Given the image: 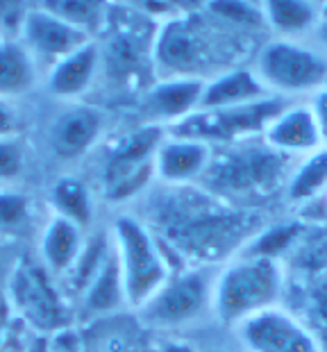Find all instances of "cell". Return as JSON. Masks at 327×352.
<instances>
[{
	"instance_id": "6",
	"label": "cell",
	"mask_w": 327,
	"mask_h": 352,
	"mask_svg": "<svg viewBox=\"0 0 327 352\" xmlns=\"http://www.w3.org/2000/svg\"><path fill=\"white\" fill-rule=\"evenodd\" d=\"M216 275L214 266L177 268L137 311L141 323L155 329H177L196 323L207 311H214Z\"/></svg>"
},
{
	"instance_id": "28",
	"label": "cell",
	"mask_w": 327,
	"mask_h": 352,
	"mask_svg": "<svg viewBox=\"0 0 327 352\" xmlns=\"http://www.w3.org/2000/svg\"><path fill=\"white\" fill-rule=\"evenodd\" d=\"M30 216V202L14 191H0V236L12 234L25 226Z\"/></svg>"
},
{
	"instance_id": "8",
	"label": "cell",
	"mask_w": 327,
	"mask_h": 352,
	"mask_svg": "<svg viewBox=\"0 0 327 352\" xmlns=\"http://www.w3.org/2000/svg\"><path fill=\"white\" fill-rule=\"evenodd\" d=\"M255 73L273 96L316 94L327 87V55L293 39H275L259 50Z\"/></svg>"
},
{
	"instance_id": "31",
	"label": "cell",
	"mask_w": 327,
	"mask_h": 352,
	"mask_svg": "<svg viewBox=\"0 0 327 352\" xmlns=\"http://www.w3.org/2000/svg\"><path fill=\"white\" fill-rule=\"evenodd\" d=\"M46 352H82V339L76 327L64 329L46 339Z\"/></svg>"
},
{
	"instance_id": "19",
	"label": "cell",
	"mask_w": 327,
	"mask_h": 352,
	"mask_svg": "<svg viewBox=\"0 0 327 352\" xmlns=\"http://www.w3.org/2000/svg\"><path fill=\"white\" fill-rule=\"evenodd\" d=\"M121 307H128V302H125L121 266H118L114 241H111L109 254L80 298V311L87 318H100V316H111Z\"/></svg>"
},
{
	"instance_id": "2",
	"label": "cell",
	"mask_w": 327,
	"mask_h": 352,
	"mask_svg": "<svg viewBox=\"0 0 327 352\" xmlns=\"http://www.w3.org/2000/svg\"><path fill=\"white\" fill-rule=\"evenodd\" d=\"M289 162L291 157L273 151L264 139H245L212 153L210 166L198 182L223 202L269 196L286 177Z\"/></svg>"
},
{
	"instance_id": "15",
	"label": "cell",
	"mask_w": 327,
	"mask_h": 352,
	"mask_svg": "<svg viewBox=\"0 0 327 352\" xmlns=\"http://www.w3.org/2000/svg\"><path fill=\"white\" fill-rule=\"evenodd\" d=\"M205 82L196 78H168L157 82L144 100V109L153 118V125L168 127L198 111Z\"/></svg>"
},
{
	"instance_id": "29",
	"label": "cell",
	"mask_w": 327,
	"mask_h": 352,
	"mask_svg": "<svg viewBox=\"0 0 327 352\" xmlns=\"http://www.w3.org/2000/svg\"><path fill=\"white\" fill-rule=\"evenodd\" d=\"M25 153L23 144L16 134L10 137H0V184H7L12 179H16L23 170Z\"/></svg>"
},
{
	"instance_id": "24",
	"label": "cell",
	"mask_w": 327,
	"mask_h": 352,
	"mask_svg": "<svg viewBox=\"0 0 327 352\" xmlns=\"http://www.w3.org/2000/svg\"><path fill=\"white\" fill-rule=\"evenodd\" d=\"M53 205L57 209L55 216L71 221L84 232L93 221V200L89 189L78 177H62L53 186Z\"/></svg>"
},
{
	"instance_id": "12",
	"label": "cell",
	"mask_w": 327,
	"mask_h": 352,
	"mask_svg": "<svg viewBox=\"0 0 327 352\" xmlns=\"http://www.w3.org/2000/svg\"><path fill=\"white\" fill-rule=\"evenodd\" d=\"M236 329L248 352H318L314 334L280 307L243 320Z\"/></svg>"
},
{
	"instance_id": "27",
	"label": "cell",
	"mask_w": 327,
	"mask_h": 352,
	"mask_svg": "<svg viewBox=\"0 0 327 352\" xmlns=\"http://www.w3.org/2000/svg\"><path fill=\"white\" fill-rule=\"evenodd\" d=\"M298 226H280L273 230H262L252 241L245 245L239 254H252V257H271L278 259L280 252H284L295 236H298Z\"/></svg>"
},
{
	"instance_id": "32",
	"label": "cell",
	"mask_w": 327,
	"mask_h": 352,
	"mask_svg": "<svg viewBox=\"0 0 327 352\" xmlns=\"http://www.w3.org/2000/svg\"><path fill=\"white\" fill-rule=\"evenodd\" d=\"M311 111H314V118H316V125H318V132H321V139L323 144L327 146V87L318 89L314 94V100L309 102Z\"/></svg>"
},
{
	"instance_id": "16",
	"label": "cell",
	"mask_w": 327,
	"mask_h": 352,
	"mask_svg": "<svg viewBox=\"0 0 327 352\" xmlns=\"http://www.w3.org/2000/svg\"><path fill=\"white\" fill-rule=\"evenodd\" d=\"M273 151L286 157L295 155H311L318 148H323L321 132H318L314 111L309 104H289L275 121L266 127L264 137Z\"/></svg>"
},
{
	"instance_id": "25",
	"label": "cell",
	"mask_w": 327,
	"mask_h": 352,
	"mask_svg": "<svg viewBox=\"0 0 327 352\" xmlns=\"http://www.w3.org/2000/svg\"><path fill=\"white\" fill-rule=\"evenodd\" d=\"M286 191L293 202L314 200L323 191H327V146L307 155V160L289 177Z\"/></svg>"
},
{
	"instance_id": "33",
	"label": "cell",
	"mask_w": 327,
	"mask_h": 352,
	"mask_svg": "<svg viewBox=\"0 0 327 352\" xmlns=\"http://www.w3.org/2000/svg\"><path fill=\"white\" fill-rule=\"evenodd\" d=\"M16 111L12 109L10 102L0 100V137H10V134H16Z\"/></svg>"
},
{
	"instance_id": "10",
	"label": "cell",
	"mask_w": 327,
	"mask_h": 352,
	"mask_svg": "<svg viewBox=\"0 0 327 352\" xmlns=\"http://www.w3.org/2000/svg\"><path fill=\"white\" fill-rule=\"evenodd\" d=\"M19 41L25 46L30 57L39 66V71L48 73L55 64H59L62 59L73 55V52L93 39L84 30L59 19L46 5H39L27 10Z\"/></svg>"
},
{
	"instance_id": "22",
	"label": "cell",
	"mask_w": 327,
	"mask_h": 352,
	"mask_svg": "<svg viewBox=\"0 0 327 352\" xmlns=\"http://www.w3.org/2000/svg\"><path fill=\"white\" fill-rule=\"evenodd\" d=\"M109 250H111V232H100V234H93L89 241H84L71 268L59 277V289L69 298V302L73 298L80 300L84 289L89 287V282L93 280L98 268L102 266Z\"/></svg>"
},
{
	"instance_id": "18",
	"label": "cell",
	"mask_w": 327,
	"mask_h": 352,
	"mask_svg": "<svg viewBox=\"0 0 327 352\" xmlns=\"http://www.w3.org/2000/svg\"><path fill=\"white\" fill-rule=\"evenodd\" d=\"M100 66V48L95 41H89L73 55L62 59L46 73V89L55 98L73 100L91 87Z\"/></svg>"
},
{
	"instance_id": "30",
	"label": "cell",
	"mask_w": 327,
	"mask_h": 352,
	"mask_svg": "<svg viewBox=\"0 0 327 352\" xmlns=\"http://www.w3.org/2000/svg\"><path fill=\"white\" fill-rule=\"evenodd\" d=\"M27 10L25 3H0V39H19Z\"/></svg>"
},
{
	"instance_id": "34",
	"label": "cell",
	"mask_w": 327,
	"mask_h": 352,
	"mask_svg": "<svg viewBox=\"0 0 327 352\" xmlns=\"http://www.w3.org/2000/svg\"><path fill=\"white\" fill-rule=\"evenodd\" d=\"M314 34L318 39V46H321V52H323V55H327V14H323V16L318 19Z\"/></svg>"
},
{
	"instance_id": "4",
	"label": "cell",
	"mask_w": 327,
	"mask_h": 352,
	"mask_svg": "<svg viewBox=\"0 0 327 352\" xmlns=\"http://www.w3.org/2000/svg\"><path fill=\"white\" fill-rule=\"evenodd\" d=\"M111 241L121 266L125 302L139 311L161 289L175 268L155 234L137 216H118L111 226Z\"/></svg>"
},
{
	"instance_id": "7",
	"label": "cell",
	"mask_w": 327,
	"mask_h": 352,
	"mask_svg": "<svg viewBox=\"0 0 327 352\" xmlns=\"http://www.w3.org/2000/svg\"><path fill=\"white\" fill-rule=\"evenodd\" d=\"M286 98L271 96L266 100L239 104V107H223V109H198L180 123L164 127L170 137H182L203 141L212 146H229L236 141L264 137L269 127L282 111L289 107Z\"/></svg>"
},
{
	"instance_id": "20",
	"label": "cell",
	"mask_w": 327,
	"mask_h": 352,
	"mask_svg": "<svg viewBox=\"0 0 327 352\" xmlns=\"http://www.w3.org/2000/svg\"><path fill=\"white\" fill-rule=\"evenodd\" d=\"M82 245H84L82 230L62 216H53L41 234V264L57 280L71 268Z\"/></svg>"
},
{
	"instance_id": "21",
	"label": "cell",
	"mask_w": 327,
	"mask_h": 352,
	"mask_svg": "<svg viewBox=\"0 0 327 352\" xmlns=\"http://www.w3.org/2000/svg\"><path fill=\"white\" fill-rule=\"evenodd\" d=\"M39 73V66L23 43L19 39H0V100L10 102L32 91Z\"/></svg>"
},
{
	"instance_id": "13",
	"label": "cell",
	"mask_w": 327,
	"mask_h": 352,
	"mask_svg": "<svg viewBox=\"0 0 327 352\" xmlns=\"http://www.w3.org/2000/svg\"><path fill=\"white\" fill-rule=\"evenodd\" d=\"M212 153V146L203 141L166 134L155 155V175L166 186H189L205 175Z\"/></svg>"
},
{
	"instance_id": "3",
	"label": "cell",
	"mask_w": 327,
	"mask_h": 352,
	"mask_svg": "<svg viewBox=\"0 0 327 352\" xmlns=\"http://www.w3.org/2000/svg\"><path fill=\"white\" fill-rule=\"evenodd\" d=\"M278 259L236 254L218 268L214 284V316L225 325H241L257 314L273 309L282 294Z\"/></svg>"
},
{
	"instance_id": "35",
	"label": "cell",
	"mask_w": 327,
	"mask_h": 352,
	"mask_svg": "<svg viewBox=\"0 0 327 352\" xmlns=\"http://www.w3.org/2000/svg\"><path fill=\"white\" fill-rule=\"evenodd\" d=\"M159 352H196L187 341H175V339H170L166 343H161V348Z\"/></svg>"
},
{
	"instance_id": "14",
	"label": "cell",
	"mask_w": 327,
	"mask_h": 352,
	"mask_svg": "<svg viewBox=\"0 0 327 352\" xmlns=\"http://www.w3.org/2000/svg\"><path fill=\"white\" fill-rule=\"evenodd\" d=\"M105 127V118L89 104H71L50 125V148L62 160H78L91 148Z\"/></svg>"
},
{
	"instance_id": "1",
	"label": "cell",
	"mask_w": 327,
	"mask_h": 352,
	"mask_svg": "<svg viewBox=\"0 0 327 352\" xmlns=\"http://www.w3.org/2000/svg\"><path fill=\"white\" fill-rule=\"evenodd\" d=\"M146 226L164 252H175L177 259L196 266H216L232 252L239 254L262 232L255 214L191 184L166 186L155 196Z\"/></svg>"
},
{
	"instance_id": "23",
	"label": "cell",
	"mask_w": 327,
	"mask_h": 352,
	"mask_svg": "<svg viewBox=\"0 0 327 352\" xmlns=\"http://www.w3.org/2000/svg\"><path fill=\"white\" fill-rule=\"evenodd\" d=\"M264 23H269L282 39H293L316 30L321 12L307 0H271L262 7Z\"/></svg>"
},
{
	"instance_id": "17",
	"label": "cell",
	"mask_w": 327,
	"mask_h": 352,
	"mask_svg": "<svg viewBox=\"0 0 327 352\" xmlns=\"http://www.w3.org/2000/svg\"><path fill=\"white\" fill-rule=\"evenodd\" d=\"M271 91L262 85L255 71L229 69L218 73L216 78L205 82V91L200 98V109H223L239 107V104L259 102L271 98Z\"/></svg>"
},
{
	"instance_id": "36",
	"label": "cell",
	"mask_w": 327,
	"mask_h": 352,
	"mask_svg": "<svg viewBox=\"0 0 327 352\" xmlns=\"http://www.w3.org/2000/svg\"><path fill=\"white\" fill-rule=\"evenodd\" d=\"M27 352H46V336H36V339L30 343Z\"/></svg>"
},
{
	"instance_id": "5",
	"label": "cell",
	"mask_w": 327,
	"mask_h": 352,
	"mask_svg": "<svg viewBox=\"0 0 327 352\" xmlns=\"http://www.w3.org/2000/svg\"><path fill=\"white\" fill-rule=\"evenodd\" d=\"M7 300L36 336H53L76 323V309L41 261L19 259L10 273Z\"/></svg>"
},
{
	"instance_id": "11",
	"label": "cell",
	"mask_w": 327,
	"mask_h": 352,
	"mask_svg": "<svg viewBox=\"0 0 327 352\" xmlns=\"http://www.w3.org/2000/svg\"><path fill=\"white\" fill-rule=\"evenodd\" d=\"M207 36L196 16H175L161 23L155 36V59L173 78H200V59L207 55Z\"/></svg>"
},
{
	"instance_id": "26",
	"label": "cell",
	"mask_w": 327,
	"mask_h": 352,
	"mask_svg": "<svg viewBox=\"0 0 327 352\" xmlns=\"http://www.w3.org/2000/svg\"><path fill=\"white\" fill-rule=\"evenodd\" d=\"M50 12L64 19L66 23L84 30L87 34H93L107 19V5L89 3V0H55V3H43Z\"/></svg>"
},
{
	"instance_id": "9",
	"label": "cell",
	"mask_w": 327,
	"mask_h": 352,
	"mask_svg": "<svg viewBox=\"0 0 327 352\" xmlns=\"http://www.w3.org/2000/svg\"><path fill=\"white\" fill-rule=\"evenodd\" d=\"M166 137L161 125L146 123L125 134L109 148L102 166V186L109 200H128L139 196L155 175V155Z\"/></svg>"
}]
</instances>
